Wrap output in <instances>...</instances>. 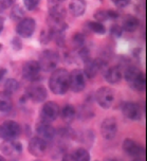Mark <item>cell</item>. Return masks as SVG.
<instances>
[{"mask_svg":"<svg viewBox=\"0 0 147 161\" xmlns=\"http://www.w3.org/2000/svg\"><path fill=\"white\" fill-rule=\"evenodd\" d=\"M107 15H108V19H117L120 16L119 13L113 10H107Z\"/></svg>","mask_w":147,"mask_h":161,"instance_id":"obj_37","label":"cell"},{"mask_svg":"<svg viewBox=\"0 0 147 161\" xmlns=\"http://www.w3.org/2000/svg\"><path fill=\"white\" fill-rule=\"evenodd\" d=\"M115 99V92L110 87H101L95 92V100L101 107L104 109H109L112 106Z\"/></svg>","mask_w":147,"mask_h":161,"instance_id":"obj_7","label":"cell"},{"mask_svg":"<svg viewBox=\"0 0 147 161\" xmlns=\"http://www.w3.org/2000/svg\"><path fill=\"white\" fill-rule=\"evenodd\" d=\"M12 47L15 51H19L22 49V42L18 36H15L12 39Z\"/></svg>","mask_w":147,"mask_h":161,"instance_id":"obj_34","label":"cell"},{"mask_svg":"<svg viewBox=\"0 0 147 161\" xmlns=\"http://www.w3.org/2000/svg\"><path fill=\"white\" fill-rule=\"evenodd\" d=\"M129 3H130L129 0H113V4L115 5V7H117L120 8H126Z\"/></svg>","mask_w":147,"mask_h":161,"instance_id":"obj_35","label":"cell"},{"mask_svg":"<svg viewBox=\"0 0 147 161\" xmlns=\"http://www.w3.org/2000/svg\"><path fill=\"white\" fill-rule=\"evenodd\" d=\"M72 156L75 161H90V154L86 148L79 147L72 153Z\"/></svg>","mask_w":147,"mask_h":161,"instance_id":"obj_24","label":"cell"},{"mask_svg":"<svg viewBox=\"0 0 147 161\" xmlns=\"http://www.w3.org/2000/svg\"><path fill=\"white\" fill-rule=\"evenodd\" d=\"M104 77L109 84H117L123 77V71L120 66H112L107 69H105Z\"/></svg>","mask_w":147,"mask_h":161,"instance_id":"obj_18","label":"cell"},{"mask_svg":"<svg viewBox=\"0 0 147 161\" xmlns=\"http://www.w3.org/2000/svg\"><path fill=\"white\" fill-rule=\"evenodd\" d=\"M49 87L54 94L64 96L69 90V72L64 68H58L52 72L49 80Z\"/></svg>","mask_w":147,"mask_h":161,"instance_id":"obj_1","label":"cell"},{"mask_svg":"<svg viewBox=\"0 0 147 161\" xmlns=\"http://www.w3.org/2000/svg\"><path fill=\"white\" fill-rule=\"evenodd\" d=\"M36 134L37 137L40 139L45 140L46 142L50 140H53L56 136V130L51 124H46V123L39 122L36 125Z\"/></svg>","mask_w":147,"mask_h":161,"instance_id":"obj_16","label":"cell"},{"mask_svg":"<svg viewBox=\"0 0 147 161\" xmlns=\"http://www.w3.org/2000/svg\"><path fill=\"white\" fill-rule=\"evenodd\" d=\"M36 28V22L33 18L27 17V18H22L18 22L16 27V32L17 34L22 37V38H29L34 34Z\"/></svg>","mask_w":147,"mask_h":161,"instance_id":"obj_9","label":"cell"},{"mask_svg":"<svg viewBox=\"0 0 147 161\" xmlns=\"http://www.w3.org/2000/svg\"><path fill=\"white\" fill-rule=\"evenodd\" d=\"M48 97V91L42 85H32L27 89L25 97L34 103L45 102Z\"/></svg>","mask_w":147,"mask_h":161,"instance_id":"obj_11","label":"cell"},{"mask_svg":"<svg viewBox=\"0 0 147 161\" xmlns=\"http://www.w3.org/2000/svg\"><path fill=\"white\" fill-rule=\"evenodd\" d=\"M14 5V1L13 0H0V8L2 10H5V8H8Z\"/></svg>","mask_w":147,"mask_h":161,"instance_id":"obj_36","label":"cell"},{"mask_svg":"<svg viewBox=\"0 0 147 161\" xmlns=\"http://www.w3.org/2000/svg\"><path fill=\"white\" fill-rule=\"evenodd\" d=\"M35 161H42V160H39V159H37V160H35Z\"/></svg>","mask_w":147,"mask_h":161,"instance_id":"obj_44","label":"cell"},{"mask_svg":"<svg viewBox=\"0 0 147 161\" xmlns=\"http://www.w3.org/2000/svg\"><path fill=\"white\" fill-rule=\"evenodd\" d=\"M40 68L37 60H29L22 67V76L27 80L34 82L39 79Z\"/></svg>","mask_w":147,"mask_h":161,"instance_id":"obj_14","label":"cell"},{"mask_svg":"<svg viewBox=\"0 0 147 161\" xmlns=\"http://www.w3.org/2000/svg\"><path fill=\"white\" fill-rule=\"evenodd\" d=\"M1 50H2V45L0 44V52H1Z\"/></svg>","mask_w":147,"mask_h":161,"instance_id":"obj_43","label":"cell"},{"mask_svg":"<svg viewBox=\"0 0 147 161\" xmlns=\"http://www.w3.org/2000/svg\"><path fill=\"white\" fill-rule=\"evenodd\" d=\"M52 39H54V42H55L59 47H64V44H65L64 33H54L53 32V37H52Z\"/></svg>","mask_w":147,"mask_h":161,"instance_id":"obj_32","label":"cell"},{"mask_svg":"<svg viewBox=\"0 0 147 161\" xmlns=\"http://www.w3.org/2000/svg\"><path fill=\"white\" fill-rule=\"evenodd\" d=\"M21 134V127L13 120L4 121L0 124V138L4 141H15Z\"/></svg>","mask_w":147,"mask_h":161,"instance_id":"obj_4","label":"cell"},{"mask_svg":"<svg viewBox=\"0 0 147 161\" xmlns=\"http://www.w3.org/2000/svg\"><path fill=\"white\" fill-rule=\"evenodd\" d=\"M48 143L45 140L40 139L38 137H34L29 142V153L34 157H41L47 152Z\"/></svg>","mask_w":147,"mask_h":161,"instance_id":"obj_15","label":"cell"},{"mask_svg":"<svg viewBox=\"0 0 147 161\" xmlns=\"http://www.w3.org/2000/svg\"><path fill=\"white\" fill-rule=\"evenodd\" d=\"M95 161H97V160H95Z\"/></svg>","mask_w":147,"mask_h":161,"instance_id":"obj_45","label":"cell"},{"mask_svg":"<svg viewBox=\"0 0 147 161\" xmlns=\"http://www.w3.org/2000/svg\"><path fill=\"white\" fill-rule=\"evenodd\" d=\"M122 113L127 119L131 121H139L142 119L143 111L141 105L134 102H125L122 105Z\"/></svg>","mask_w":147,"mask_h":161,"instance_id":"obj_10","label":"cell"},{"mask_svg":"<svg viewBox=\"0 0 147 161\" xmlns=\"http://www.w3.org/2000/svg\"><path fill=\"white\" fill-rule=\"evenodd\" d=\"M8 73V70L5 68H0V82L3 80V77L7 75Z\"/></svg>","mask_w":147,"mask_h":161,"instance_id":"obj_39","label":"cell"},{"mask_svg":"<svg viewBox=\"0 0 147 161\" xmlns=\"http://www.w3.org/2000/svg\"><path fill=\"white\" fill-rule=\"evenodd\" d=\"M59 114L62 117V119L64 120V122L70 124L74 121L76 116V110L75 107L71 104H66L64 107L62 108V110L59 111Z\"/></svg>","mask_w":147,"mask_h":161,"instance_id":"obj_21","label":"cell"},{"mask_svg":"<svg viewBox=\"0 0 147 161\" xmlns=\"http://www.w3.org/2000/svg\"><path fill=\"white\" fill-rule=\"evenodd\" d=\"M62 161H75V159L72 156V154H66L64 155V157H63Z\"/></svg>","mask_w":147,"mask_h":161,"instance_id":"obj_38","label":"cell"},{"mask_svg":"<svg viewBox=\"0 0 147 161\" xmlns=\"http://www.w3.org/2000/svg\"><path fill=\"white\" fill-rule=\"evenodd\" d=\"M59 54L54 50H45L39 55L38 63L40 70L45 72H53L59 63Z\"/></svg>","mask_w":147,"mask_h":161,"instance_id":"obj_3","label":"cell"},{"mask_svg":"<svg viewBox=\"0 0 147 161\" xmlns=\"http://www.w3.org/2000/svg\"><path fill=\"white\" fill-rule=\"evenodd\" d=\"M101 133L104 139L112 140L117 134V123L114 118H106L101 125Z\"/></svg>","mask_w":147,"mask_h":161,"instance_id":"obj_13","label":"cell"},{"mask_svg":"<svg viewBox=\"0 0 147 161\" xmlns=\"http://www.w3.org/2000/svg\"><path fill=\"white\" fill-rule=\"evenodd\" d=\"M13 107V101L11 94L5 91H0V111L1 113H8Z\"/></svg>","mask_w":147,"mask_h":161,"instance_id":"obj_22","label":"cell"},{"mask_svg":"<svg viewBox=\"0 0 147 161\" xmlns=\"http://www.w3.org/2000/svg\"><path fill=\"white\" fill-rule=\"evenodd\" d=\"M106 62L102 59H93L90 58L86 62H84V75L87 76L88 79H93L96 76L97 72L101 70V68L105 67Z\"/></svg>","mask_w":147,"mask_h":161,"instance_id":"obj_12","label":"cell"},{"mask_svg":"<svg viewBox=\"0 0 147 161\" xmlns=\"http://www.w3.org/2000/svg\"><path fill=\"white\" fill-rule=\"evenodd\" d=\"M71 40H72V46H73L76 50H79V49L85 47L86 38L83 33H75L73 36H72Z\"/></svg>","mask_w":147,"mask_h":161,"instance_id":"obj_26","label":"cell"},{"mask_svg":"<svg viewBox=\"0 0 147 161\" xmlns=\"http://www.w3.org/2000/svg\"><path fill=\"white\" fill-rule=\"evenodd\" d=\"M86 86V79L80 69H74L69 73V89L73 92H82Z\"/></svg>","mask_w":147,"mask_h":161,"instance_id":"obj_8","label":"cell"},{"mask_svg":"<svg viewBox=\"0 0 147 161\" xmlns=\"http://www.w3.org/2000/svg\"><path fill=\"white\" fill-rule=\"evenodd\" d=\"M107 161H121V160L117 159V158H110V159H107Z\"/></svg>","mask_w":147,"mask_h":161,"instance_id":"obj_41","label":"cell"},{"mask_svg":"<svg viewBox=\"0 0 147 161\" xmlns=\"http://www.w3.org/2000/svg\"><path fill=\"white\" fill-rule=\"evenodd\" d=\"M110 33H111V35L114 37H121L122 36L123 30L119 25H112L110 28Z\"/></svg>","mask_w":147,"mask_h":161,"instance_id":"obj_33","label":"cell"},{"mask_svg":"<svg viewBox=\"0 0 147 161\" xmlns=\"http://www.w3.org/2000/svg\"><path fill=\"white\" fill-rule=\"evenodd\" d=\"M66 15H67V11L62 1H54V0L49 1V17L65 20Z\"/></svg>","mask_w":147,"mask_h":161,"instance_id":"obj_17","label":"cell"},{"mask_svg":"<svg viewBox=\"0 0 147 161\" xmlns=\"http://www.w3.org/2000/svg\"><path fill=\"white\" fill-rule=\"evenodd\" d=\"M24 16V11L21 5L14 4L12 7V11H11V18L13 20H15V21H17V20L20 21Z\"/></svg>","mask_w":147,"mask_h":161,"instance_id":"obj_28","label":"cell"},{"mask_svg":"<svg viewBox=\"0 0 147 161\" xmlns=\"http://www.w3.org/2000/svg\"><path fill=\"white\" fill-rule=\"evenodd\" d=\"M3 25H4V18L0 16V33L2 32V30H3Z\"/></svg>","mask_w":147,"mask_h":161,"instance_id":"obj_40","label":"cell"},{"mask_svg":"<svg viewBox=\"0 0 147 161\" xmlns=\"http://www.w3.org/2000/svg\"><path fill=\"white\" fill-rule=\"evenodd\" d=\"M24 8L29 11H34L39 5L38 0H24Z\"/></svg>","mask_w":147,"mask_h":161,"instance_id":"obj_31","label":"cell"},{"mask_svg":"<svg viewBox=\"0 0 147 161\" xmlns=\"http://www.w3.org/2000/svg\"><path fill=\"white\" fill-rule=\"evenodd\" d=\"M1 152L7 156H11L14 153H21L22 145L20 142L17 141H4L1 145Z\"/></svg>","mask_w":147,"mask_h":161,"instance_id":"obj_19","label":"cell"},{"mask_svg":"<svg viewBox=\"0 0 147 161\" xmlns=\"http://www.w3.org/2000/svg\"><path fill=\"white\" fill-rule=\"evenodd\" d=\"M0 161H5V159L1 156V155H0Z\"/></svg>","mask_w":147,"mask_h":161,"instance_id":"obj_42","label":"cell"},{"mask_svg":"<svg viewBox=\"0 0 147 161\" xmlns=\"http://www.w3.org/2000/svg\"><path fill=\"white\" fill-rule=\"evenodd\" d=\"M52 37H53V32L50 30V29H44V30L40 32L39 35V42H41L42 45H47L52 40Z\"/></svg>","mask_w":147,"mask_h":161,"instance_id":"obj_29","label":"cell"},{"mask_svg":"<svg viewBox=\"0 0 147 161\" xmlns=\"http://www.w3.org/2000/svg\"><path fill=\"white\" fill-rule=\"evenodd\" d=\"M123 71V76L130 86L131 89L135 91H143L146 86V79L145 75L139 68L134 67L132 65L125 66Z\"/></svg>","mask_w":147,"mask_h":161,"instance_id":"obj_2","label":"cell"},{"mask_svg":"<svg viewBox=\"0 0 147 161\" xmlns=\"http://www.w3.org/2000/svg\"><path fill=\"white\" fill-rule=\"evenodd\" d=\"M69 10L72 16L79 17L84 15L86 11V2L82 1V0H76V1H72L69 4Z\"/></svg>","mask_w":147,"mask_h":161,"instance_id":"obj_23","label":"cell"},{"mask_svg":"<svg viewBox=\"0 0 147 161\" xmlns=\"http://www.w3.org/2000/svg\"><path fill=\"white\" fill-rule=\"evenodd\" d=\"M140 27V20L137 18L135 16L132 15H126L123 19L122 24V30L125 32L132 33Z\"/></svg>","mask_w":147,"mask_h":161,"instance_id":"obj_20","label":"cell"},{"mask_svg":"<svg viewBox=\"0 0 147 161\" xmlns=\"http://www.w3.org/2000/svg\"><path fill=\"white\" fill-rule=\"evenodd\" d=\"M94 18H95V21L102 24L104 21H107L108 19V15H107V11L105 10H97L95 13H94Z\"/></svg>","mask_w":147,"mask_h":161,"instance_id":"obj_30","label":"cell"},{"mask_svg":"<svg viewBox=\"0 0 147 161\" xmlns=\"http://www.w3.org/2000/svg\"><path fill=\"white\" fill-rule=\"evenodd\" d=\"M19 82L15 79H8L4 83V90L7 93L12 94L14 92H16L19 89Z\"/></svg>","mask_w":147,"mask_h":161,"instance_id":"obj_25","label":"cell"},{"mask_svg":"<svg viewBox=\"0 0 147 161\" xmlns=\"http://www.w3.org/2000/svg\"><path fill=\"white\" fill-rule=\"evenodd\" d=\"M59 111L60 108L56 102H54V101L46 102L42 106L41 110H40V122L46 123V124H51L59 116Z\"/></svg>","mask_w":147,"mask_h":161,"instance_id":"obj_5","label":"cell"},{"mask_svg":"<svg viewBox=\"0 0 147 161\" xmlns=\"http://www.w3.org/2000/svg\"><path fill=\"white\" fill-rule=\"evenodd\" d=\"M88 29L91 30L93 33L99 34V35H103L106 33V28L103 24H100L97 21H89L88 22Z\"/></svg>","mask_w":147,"mask_h":161,"instance_id":"obj_27","label":"cell"},{"mask_svg":"<svg viewBox=\"0 0 147 161\" xmlns=\"http://www.w3.org/2000/svg\"><path fill=\"white\" fill-rule=\"evenodd\" d=\"M123 151L128 156L132 157V161H145V148L133 140H124Z\"/></svg>","mask_w":147,"mask_h":161,"instance_id":"obj_6","label":"cell"}]
</instances>
